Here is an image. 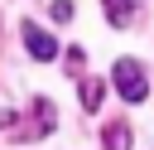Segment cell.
I'll return each instance as SVG.
<instances>
[{"label": "cell", "instance_id": "6da1fadb", "mask_svg": "<svg viewBox=\"0 0 154 150\" xmlns=\"http://www.w3.org/2000/svg\"><path fill=\"white\" fill-rule=\"evenodd\" d=\"M111 82H116V92H120L125 102H144V97H149L144 68H140L135 58H116V68H111Z\"/></svg>", "mask_w": 154, "mask_h": 150}, {"label": "cell", "instance_id": "7a4b0ae2", "mask_svg": "<svg viewBox=\"0 0 154 150\" xmlns=\"http://www.w3.org/2000/svg\"><path fill=\"white\" fill-rule=\"evenodd\" d=\"M19 34H24V48H29L38 63H53V58L63 53V48H58V39H53L48 29H38L34 19H24V24H19Z\"/></svg>", "mask_w": 154, "mask_h": 150}, {"label": "cell", "instance_id": "3957f363", "mask_svg": "<svg viewBox=\"0 0 154 150\" xmlns=\"http://www.w3.org/2000/svg\"><path fill=\"white\" fill-rule=\"evenodd\" d=\"M101 145H106V150H130V126H125V121H111V126L101 131Z\"/></svg>", "mask_w": 154, "mask_h": 150}, {"label": "cell", "instance_id": "277c9868", "mask_svg": "<svg viewBox=\"0 0 154 150\" xmlns=\"http://www.w3.org/2000/svg\"><path fill=\"white\" fill-rule=\"evenodd\" d=\"M29 111H34V121H38V135H48V131L58 126V116H53V102H48V97H34V106H29Z\"/></svg>", "mask_w": 154, "mask_h": 150}, {"label": "cell", "instance_id": "5b68a950", "mask_svg": "<svg viewBox=\"0 0 154 150\" xmlns=\"http://www.w3.org/2000/svg\"><path fill=\"white\" fill-rule=\"evenodd\" d=\"M101 92H106V82H101V77H87V82H82V106L96 111V106H101Z\"/></svg>", "mask_w": 154, "mask_h": 150}, {"label": "cell", "instance_id": "8992f818", "mask_svg": "<svg viewBox=\"0 0 154 150\" xmlns=\"http://www.w3.org/2000/svg\"><path fill=\"white\" fill-rule=\"evenodd\" d=\"M130 15H135V0H106V19L111 24H130Z\"/></svg>", "mask_w": 154, "mask_h": 150}, {"label": "cell", "instance_id": "52a82bcc", "mask_svg": "<svg viewBox=\"0 0 154 150\" xmlns=\"http://www.w3.org/2000/svg\"><path fill=\"white\" fill-rule=\"evenodd\" d=\"M48 15H53L58 24H67V19H72V0H53V10H48Z\"/></svg>", "mask_w": 154, "mask_h": 150}]
</instances>
